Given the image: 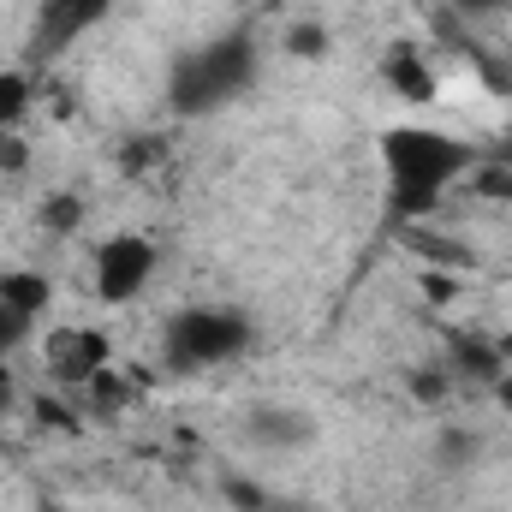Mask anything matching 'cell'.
<instances>
[{"label": "cell", "mask_w": 512, "mask_h": 512, "mask_svg": "<svg viewBox=\"0 0 512 512\" xmlns=\"http://www.w3.org/2000/svg\"><path fill=\"white\" fill-rule=\"evenodd\" d=\"M399 245L417 256L423 268H447V274H477V245L459 239V233H441V215L435 221H417V227H399Z\"/></svg>", "instance_id": "cell-8"}, {"label": "cell", "mask_w": 512, "mask_h": 512, "mask_svg": "<svg viewBox=\"0 0 512 512\" xmlns=\"http://www.w3.org/2000/svg\"><path fill=\"white\" fill-rule=\"evenodd\" d=\"M376 78H382V90L399 102V108H435L441 102V66H435V54L423 48V42H411V36H399V42H387L382 60H376Z\"/></svg>", "instance_id": "cell-7"}, {"label": "cell", "mask_w": 512, "mask_h": 512, "mask_svg": "<svg viewBox=\"0 0 512 512\" xmlns=\"http://www.w3.org/2000/svg\"><path fill=\"white\" fill-rule=\"evenodd\" d=\"M120 0H36L30 12V66H54L66 60L78 42H90L108 18H114Z\"/></svg>", "instance_id": "cell-6"}, {"label": "cell", "mask_w": 512, "mask_h": 512, "mask_svg": "<svg viewBox=\"0 0 512 512\" xmlns=\"http://www.w3.org/2000/svg\"><path fill=\"white\" fill-rule=\"evenodd\" d=\"M376 161H382L393 227H417V221H435L441 203L471 179V167L483 161V143L429 120H393L376 137Z\"/></svg>", "instance_id": "cell-1"}, {"label": "cell", "mask_w": 512, "mask_h": 512, "mask_svg": "<svg viewBox=\"0 0 512 512\" xmlns=\"http://www.w3.org/2000/svg\"><path fill=\"white\" fill-rule=\"evenodd\" d=\"M256 84V42L245 30H221L209 42H197L191 54L173 60L167 72V108L185 120H203L227 102H239Z\"/></svg>", "instance_id": "cell-2"}, {"label": "cell", "mask_w": 512, "mask_h": 512, "mask_svg": "<svg viewBox=\"0 0 512 512\" xmlns=\"http://www.w3.org/2000/svg\"><path fill=\"white\" fill-rule=\"evenodd\" d=\"M108 364H120L114 358V334L96 328V322H66V328L42 334V376L60 393H84Z\"/></svg>", "instance_id": "cell-5"}, {"label": "cell", "mask_w": 512, "mask_h": 512, "mask_svg": "<svg viewBox=\"0 0 512 512\" xmlns=\"http://www.w3.org/2000/svg\"><path fill=\"white\" fill-rule=\"evenodd\" d=\"M155 274H161V245L149 239V233H108L96 251H90V292H96V304H108V310H126L137 304L149 286H155Z\"/></svg>", "instance_id": "cell-4"}, {"label": "cell", "mask_w": 512, "mask_h": 512, "mask_svg": "<svg viewBox=\"0 0 512 512\" xmlns=\"http://www.w3.org/2000/svg\"><path fill=\"white\" fill-rule=\"evenodd\" d=\"M256 346V322L233 304H179L161 322V358L179 376H209Z\"/></svg>", "instance_id": "cell-3"}, {"label": "cell", "mask_w": 512, "mask_h": 512, "mask_svg": "<svg viewBox=\"0 0 512 512\" xmlns=\"http://www.w3.org/2000/svg\"><path fill=\"white\" fill-rule=\"evenodd\" d=\"M30 411H36L48 429H78V417H72V405H60V393H36Z\"/></svg>", "instance_id": "cell-17"}, {"label": "cell", "mask_w": 512, "mask_h": 512, "mask_svg": "<svg viewBox=\"0 0 512 512\" xmlns=\"http://www.w3.org/2000/svg\"><path fill=\"white\" fill-rule=\"evenodd\" d=\"M495 155L512 161V108H507V120H501V143H495Z\"/></svg>", "instance_id": "cell-21"}, {"label": "cell", "mask_w": 512, "mask_h": 512, "mask_svg": "<svg viewBox=\"0 0 512 512\" xmlns=\"http://www.w3.org/2000/svg\"><path fill=\"white\" fill-rule=\"evenodd\" d=\"M417 286H423V298H429V304H453V298L465 292V274H447V268H417Z\"/></svg>", "instance_id": "cell-16"}, {"label": "cell", "mask_w": 512, "mask_h": 512, "mask_svg": "<svg viewBox=\"0 0 512 512\" xmlns=\"http://www.w3.org/2000/svg\"><path fill=\"white\" fill-rule=\"evenodd\" d=\"M42 512H108V507H78V501H48Z\"/></svg>", "instance_id": "cell-22"}, {"label": "cell", "mask_w": 512, "mask_h": 512, "mask_svg": "<svg viewBox=\"0 0 512 512\" xmlns=\"http://www.w3.org/2000/svg\"><path fill=\"white\" fill-rule=\"evenodd\" d=\"M459 12H471V18H501V12H512V0H453Z\"/></svg>", "instance_id": "cell-19"}, {"label": "cell", "mask_w": 512, "mask_h": 512, "mask_svg": "<svg viewBox=\"0 0 512 512\" xmlns=\"http://www.w3.org/2000/svg\"><path fill=\"white\" fill-rule=\"evenodd\" d=\"M131 399H137V387H131V376L120 370V364H108L96 382L84 387V405H90L96 417H114V411H126Z\"/></svg>", "instance_id": "cell-12"}, {"label": "cell", "mask_w": 512, "mask_h": 512, "mask_svg": "<svg viewBox=\"0 0 512 512\" xmlns=\"http://www.w3.org/2000/svg\"><path fill=\"white\" fill-rule=\"evenodd\" d=\"M286 54L292 60H322L328 54V30L322 24H292L286 30Z\"/></svg>", "instance_id": "cell-15"}, {"label": "cell", "mask_w": 512, "mask_h": 512, "mask_svg": "<svg viewBox=\"0 0 512 512\" xmlns=\"http://www.w3.org/2000/svg\"><path fill=\"white\" fill-rule=\"evenodd\" d=\"M251 435L262 447H274V453H292V447H304V441L316 435V423H310L304 411H292V405H256Z\"/></svg>", "instance_id": "cell-10"}, {"label": "cell", "mask_w": 512, "mask_h": 512, "mask_svg": "<svg viewBox=\"0 0 512 512\" xmlns=\"http://www.w3.org/2000/svg\"><path fill=\"white\" fill-rule=\"evenodd\" d=\"M36 96H42V72L24 60V66H0V137L24 131V120L36 114Z\"/></svg>", "instance_id": "cell-9"}, {"label": "cell", "mask_w": 512, "mask_h": 512, "mask_svg": "<svg viewBox=\"0 0 512 512\" xmlns=\"http://www.w3.org/2000/svg\"><path fill=\"white\" fill-rule=\"evenodd\" d=\"M489 387H495V405L512 417V364H507V370H495V376H489Z\"/></svg>", "instance_id": "cell-20"}, {"label": "cell", "mask_w": 512, "mask_h": 512, "mask_svg": "<svg viewBox=\"0 0 512 512\" xmlns=\"http://www.w3.org/2000/svg\"><path fill=\"white\" fill-rule=\"evenodd\" d=\"M42 227H48V233H78V227H84V197H78V191L42 197Z\"/></svg>", "instance_id": "cell-13"}, {"label": "cell", "mask_w": 512, "mask_h": 512, "mask_svg": "<svg viewBox=\"0 0 512 512\" xmlns=\"http://www.w3.org/2000/svg\"><path fill=\"white\" fill-rule=\"evenodd\" d=\"M30 334H36V316H24L18 304H6V298H0V364H6L12 352H24V346H30Z\"/></svg>", "instance_id": "cell-14"}, {"label": "cell", "mask_w": 512, "mask_h": 512, "mask_svg": "<svg viewBox=\"0 0 512 512\" xmlns=\"http://www.w3.org/2000/svg\"><path fill=\"white\" fill-rule=\"evenodd\" d=\"M0 298L18 304L24 316H42V310L54 304V280H48L42 268H6V274H0Z\"/></svg>", "instance_id": "cell-11"}, {"label": "cell", "mask_w": 512, "mask_h": 512, "mask_svg": "<svg viewBox=\"0 0 512 512\" xmlns=\"http://www.w3.org/2000/svg\"><path fill=\"white\" fill-rule=\"evenodd\" d=\"M24 167H30V137L24 131L0 137V173H24Z\"/></svg>", "instance_id": "cell-18"}]
</instances>
